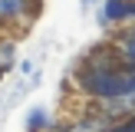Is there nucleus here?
Returning a JSON list of instances; mask_svg holds the SVG:
<instances>
[{"instance_id": "nucleus-1", "label": "nucleus", "mask_w": 135, "mask_h": 132, "mask_svg": "<svg viewBox=\"0 0 135 132\" xmlns=\"http://www.w3.org/2000/svg\"><path fill=\"white\" fill-rule=\"evenodd\" d=\"M40 17V0H0V30L30 26Z\"/></svg>"}, {"instance_id": "nucleus-2", "label": "nucleus", "mask_w": 135, "mask_h": 132, "mask_svg": "<svg viewBox=\"0 0 135 132\" xmlns=\"http://www.w3.org/2000/svg\"><path fill=\"white\" fill-rule=\"evenodd\" d=\"M96 112H99L109 125H115V122H122V119L135 116V96H115V99H105V102L96 106Z\"/></svg>"}, {"instance_id": "nucleus-3", "label": "nucleus", "mask_w": 135, "mask_h": 132, "mask_svg": "<svg viewBox=\"0 0 135 132\" xmlns=\"http://www.w3.org/2000/svg\"><path fill=\"white\" fill-rule=\"evenodd\" d=\"M112 46H115V53H119V59H122V66L135 69V23L115 26V33H112Z\"/></svg>"}, {"instance_id": "nucleus-4", "label": "nucleus", "mask_w": 135, "mask_h": 132, "mask_svg": "<svg viewBox=\"0 0 135 132\" xmlns=\"http://www.w3.org/2000/svg\"><path fill=\"white\" fill-rule=\"evenodd\" d=\"M99 20H102L105 26H122L132 20L129 13V0H102V13H99Z\"/></svg>"}, {"instance_id": "nucleus-5", "label": "nucleus", "mask_w": 135, "mask_h": 132, "mask_svg": "<svg viewBox=\"0 0 135 132\" xmlns=\"http://www.w3.org/2000/svg\"><path fill=\"white\" fill-rule=\"evenodd\" d=\"M53 116H50V109L46 106H33L30 112H26V132H46V129H53Z\"/></svg>"}, {"instance_id": "nucleus-6", "label": "nucleus", "mask_w": 135, "mask_h": 132, "mask_svg": "<svg viewBox=\"0 0 135 132\" xmlns=\"http://www.w3.org/2000/svg\"><path fill=\"white\" fill-rule=\"evenodd\" d=\"M13 59H17V43H13L10 36H0V66H3L7 73H10Z\"/></svg>"}, {"instance_id": "nucleus-7", "label": "nucleus", "mask_w": 135, "mask_h": 132, "mask_svg": "<svg viewBox=\"0 0 135 132\" xmlns=\"http://www.w3.org/2000/svg\"><path fill=\"white\" fill-rule=\"evenodd\" d=\"M109 132H135V116H129V119H122V122H115Z\"/></svg>"}, {"instance_id": "nucleus-8", "label": "nucleus", "mask_w": 135, "mask_h": 132, "mask_svg": "<svg viewBox=\"0 0 135 132\" xmlns=\"http://www.w3.org/2000/svg\"><path fill=\"white\" fill-rule=\"evenodd\" d=\"M46 132H73L69 125H66V129H56V125H53V129H46Z\"/></svg>"}, {"instance_id": "nucleus-9", "label": "nucleus", "mask_w": 135, "mask_h": 132, "mask_svg": "<svg viewBox=\"0 0 135 132\" xmlns=\"http://www.w3.org/2000/svg\"><path fill=\"white\" fill-rule=\"evenodd\" d=\"M3 76H7V69H3V66H0V79H3Z\"/></svg>"}]
</instances>
